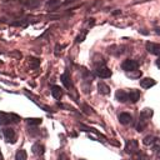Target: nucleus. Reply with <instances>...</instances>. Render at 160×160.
<instances>
[{
    "label": "nucleus",
    "mask_w": 160,
    "mask_h": 160,
    "mask_svg": "<svg viewBox=\"0 0 160 160\" xmlns=\"http://www.w3.org/2000/svg\"><path fill=\"white\" fill-rule=\"evenodd\" d=\"M19 116L15 114H6V113H0V125H8L12 123H18Z\"/></svg>",
    "instance_id": "1"
},
{
    "label": "nucleus",
    "mask_w": 160,
    "mask_h": 160,
    "mask_svg": "<svg viewBox=\"0 0 160 160\" xmlns=\"http://www.w3.org/2000/svg\"><path fill=\"white\" fill-rule=\"evenodd\" d=\"M3 136L8 143L14 144L16 141V134H15L14 129H12V128H4L3 129Z\"/></svg>",
    "instance_id": "2"
},
{
    "label": "nucleus",
    "mask_w": 160,
    "mask_h": 160,
    "mask_svg": "<svg viewBox=\"0 0 160 160\" xmlns=\"http://www.w3.org/2000/svg\"><path fill=\"white\" fill-rule=\"evenodd\" d=\"M138 151H139V143H138V140L131 139V140H129L126 143V145H125V153L126 154L133 155Z\"/></svg>",
    "instance_id": "3"
},
{
    "label": "nucleus",
    "mask_w": 160,
    "mask_h": 160,
    "mask_svg": "<svg viewBox=\"0 0 160 160\" xmlns=\"http://www.w3.org/2000/svg\"><path fill=\"white\" fill-rule=\"evenodd\" d=\"M121 68H123V70H125V71L128 73V71L136 70L138 68H139V64H138V61H135V60L126 59V60H124V61H123Z\"/></svg>",
    "instance_id": "4"
},
{
    "label": "nucleus",
    "mask_w": 160,
    "mask_h": 160,
    "mask_svg": "<svg viewBox=\"0 0 160 160\" xmlns=\"http://www.w3.org/2000/svg\"><path fill=\"white\" fill-rule=\"evenodd\" d=\"M95 73H97V75L101 79H106V78H110L111 77V70L109 68H106L105 65H100L97 68V70H95Z\"/></svg>",
    "instance_id": "5"
},
{
    "label": "nucleus",
    "mask_w": 160,
    "mask_h": 160,
    "mask_svg": "<svg viewBox=\"0 0 160 160\" xmlns=\"http://www.w3.org/2000/svg\"><path fill=\"white\" fill-rule=\"evenodd\" d=\"M146 50L153 55L160 56V44H155V43H146Z\"/></svg>",
    "instance_id": "6"
},
{
    "label": "nucleus",
    "mask_w": 160,
    "mask_h": 160,
    "mask_svg": "<svg viewBox=\"0 0 160 160\" xmlns=\"http://www.w3.org/2000/svg\"><path fill=\"white\" fill-rule=\"evenodd\" d=\"M31 150H33V154H34V155H36V156H43V155H44V153H45V148H44V145H43V144L36 143V144L33 145Z\"/></svg>",
    "instance_id": "7"
},
{
    "label": "nucleus",
    "mask_w": 160,
    "mask_h": 160,
    "mask_svg": "<svg viewBox=\"0 0 160 160\" xmlns=\"http://www.w3.org/2000/svg\"><path fill=\"white\" fill-rule=\"evenodd\" d=\"M61 5V2L60 0H49L45 5V9L48 12H55V10Z\"/></svg>",
    "instance_id": "8"
},
{
    "label": "nucleus",
    "mask_w": 160,
    "mask_h": 160,
    "mask_svg": "<svg viewBox=\"0 0 160 160\" xmlns=\"http://www.w3.org/2000/svg\"><path fill=\"white\" fill-rule=\"evenodd\" d=\"M115 98L120 103H126L128 100H129V94H128L125 90H118L115 93Z\"/></svg>",
    "instance_id": "9"
},
{
    "label": "nucleus",
    "mask_w": 160,
    "mask_h": 160,
    "mask_svg": "<svg viewBox=\"0 0 160 160\" xmlns=\"http://www.w3.org/2000/svg\"><path fill=\"white\" fill-rule=\"evenodd\" d=\"M131 120H133V116L129 113H121L119 115V121L123 125H129L131 123Z\"/></svg>",
    "instance_id": "10"
},
{
    "label": "nucleus",
    "mask_w": 160,
    "mask_h": 160,
    "mask_svg": "<svg viewBox=\"0 0 160 160\" xmlns=\"http://www.w3.org/2000/svg\"><path fill=\"white\" fill-rule=\"evenodd\" d=\"M155 85V80L151 79V78H144L140 80V87L144 88V89H149Z\"/></svg>",
    "instance_id": "11"
},
{
    "label": "nucleus",
    "mask_w": 160,
    "mask_h": 160,
    "mask_svg": "<svg viewBox=\"0 0 160 160\" xmlns=\"http://www.w3.org/2000/svg\"><path fill=\"white\" fill-rule=\"evenodd\" d=\"M129 100L131 101V103H136V101H139V99H140V91L139 90H130L129 93Z\"/></svg>",
    "instance_id": "12"
},
{
    "label": "nucleus",
    "mask_w": 160,
    "mask_h": 160,
    "mask_svg": "<svg viewBox=\"0 0 160 160\" xmlns=\"http://www.w3.org/2000/svg\"><path fill=\"white\" fill-rule=\"evenodd\" d=\"M153 115H154V111H153L150 108H145V109H143L141 113H140V119L148 120V119H150Z\"/></svg>",
    "instance_id": "13"
},
{
    "label": "nucleus",
    "mask_w": 160,
    "mask_h": 160,
    "mask_svg": "<svg viewBox=\"0 0 160 160\" xmlns=\"http://www.w3.org/2000/svg\"><path fill=\"white\" fill-rule=\"evenodd\" d=\"M60 80H61V83L64 84V87H65V88H70L71 87V79H70V75L68 73H64L63 75L60 77Z\"/></svg>",
    "instance_id": "14"
},
{
    "label": "nucleus",
    "mask_w": 160,
    "mask_h": 160,
    "mask_svg": "<svg viewBox=\"0 0 160 160\" xmlns=\"http://www.w3.org/2000/svg\"><path fill=\"white\" fill-rule=\"evenodd\" d=\"M98 90H99V93L103 94V95H108V94L110 93V88H109L105 83H103V81H100V83L98 84Z\"/></svg>",
    "instance_id": "15"
},
{
    "label": "nucleus",
    "mask_w": 160,
    "mask_h": 160,
    "mask_svg": "<svg viewBox=\"0 0 160 160\" xmlns=\"http://www.w3.org/2000/svg\"><path fill=\"white\" fill-rule=\"evenodd\" d=\"M51 95L55 99H60L61 95H63V89L60 87H58V85H54V87L51 88Z\"/></svg>",
    "instance_id": "16"
},
{
    "label": "nucleus",
    "mask_w": 160,
    "mask_h": 160,
    "mask_svg": "<svg viewBox=\"0 0 160 160\" xmlns=\"http://www.w3.org/2000/svg\"><path fill=\"white\" fill-rule=\"evenodd\" d=\"M26 159H28V154H26V151L24 150V149L18 150V153L15 155V160H26Z\"/></svg>",
    "instance_id": "17"
},
{
    "label": "nucleus",
    "mask_w": 160,
    "mask_h": 160,
    "mask_svg": "<svg viewBox=\"0 0 160 160\" xmlns=\"http://www.w3.org/2000/svg\"><path fill=\"white\" fill-rule=\"evenodd\" d=\"M24 4L30 9H34L40 4V2L39 0H24Z\"/></svg>",
    "instance_id": "18"
},
{
    "label": "nucleus",
    "mask_w": 160,
    "mask_h": 160,
    "mask_svg": "<svg viewBox=\"0 0 160 160\" xmlns=\"http://www.w3.org/2000/svg\"><path fill=\"white\" fill-rule=\"evenodd\" d=\"M29 65L31 69H36L40 65V60L35 59V58H29Z\"/></svg>",
    "instance_id": "19"
},
{
    "label": "nucleus",
    "mask_w": 160,
    "mask_h": 160,
    "mask_svg": "<svg viewBox=\"0 0 160 160\" xmlns=\"http://www.w3.org/2000/svg\"><path fill=\"white\" fill-rule=\"evenodd\" d=\"M154 140H155V136L154 135H148V136H145L144 139H143V144L144 145H151L154 143Z\"/></svg>",
    "instance_id": "20"
},
{
    "label": "nucleus",
    "mask_w": 160,
    "mask_h": 160,
    "mask_svg": "<svg viewBox=\"0 0 160 160\" xmlns=\"http://www.w3.org/2000/svg\"><path fill=\"white\" fill-rule=\"evenodd\" d=\"M128 77L129 78H133V79H135V78H140L141 77V71H139V70H133V71H128Z\"/></svg>",
    "instance_id": "21"
},
{
    "label": "nucleus",
    "mask_w": 160,
    "mask_h": 160,
    "mask_svg": "<svg viewBox=\"0 0 160 160\" xmlns=\"http://www.w3.org/2000/svg\"><path fill=\"white\" fill-rule=\"evenodd\" d=\"M148 159H149V156L145 153H140V151L135 153V159L134 160H148Z\"/></svg>",
    "instance_id": "22"
},
{
    "label": "nucleus",
    "mask_w": 160,
    "mask_h": 160,
    "mask_svg": "<svg viewBox=\"0 0 160 160\" xmlns=\"http://www.w3.org/2000/svg\"><path fill=\"white\" fill-rule=\"evenodd\" d=\"M26 123L30 125V126H35V125H39L41 124V119H38V118H33V119H28Z\"/></svg>",
    "instance_id": "23"
},
{
    "label": "nucleus",
    "mask_w": 160,
    "mask_h": 160,
    "mask_svg": "<svg viewBox=\"0 0 160 160\" xmlns=\"http://www.w3.org/2000/svg\"><path fill=\"white\" fill-rule=\"evenodd\" d=\"M145 126H146V120L140 119V120H139V124H138V126H136V130H138V131H143V130L145 129Z\"/></svg>",
    "instance_id": "24"
},
{
    "label": "nucleus",
    "mask_w": 160,
    "mask_h": 160,
    "mask_svg": "<svg viewBox=\"0 0 160 160\" xmlns=\"http://www.w3.org/2000/svg\"><path fill=\"white\" fill-rule=\"evenodd\" d=\"M153 144L155 145V148H156V149H160V139H155Z\"/></svg>",
    "instance_id": "25"
},
{
    "label": "nucleus",
    "mask_w": 160,
    "mask_h": 160,
    "mask_svg": "<svg viewBox=\"0 0 160 160\" xmlns=\"http://www.w3.org/2000/svg\"><path fill=\"white\" fill-rule=\"evenodd\" d=\"M59 160H69V158H68V155H66V154H60Z\"/></svg>",
    "instance_id": "26"
},
{
    "label": "nucleus",
    "mask_w": 160,
    "mask_h": 160,
    "mask_svg": "<svg viewBox=\"0 0 160 160\" xmlns=\"http://www.w3.org/2000/svg\"><path fill=\"white\" fill-rule=\"evenodd\" d=\"M156 66H158V68L160 69V56H159V59L156 60Z\"/></svg>",
    "instance_id": "27"
},
{
    "label": "nucleus",
    "mask_w": 160,
    "mask_h": 160,
    "mask_svg": "<svg viewBox=\"0 0 160 160\" xmlns=\"http://www.w3.org/2000/svg\"><path fill=\"white\" fill-rule=\"evenodd\" d=\"M140 33H141V34H145V35H148V34H149V31H144V30H140Z\"/></svg>",
    "instance_id": "28"
},
{
    "label": "nucleus",
    "mask_w": 160,
    "mask_h": 160,
    "mask_svg": "<svg viewBox=\"0 0 160 160\" xmlns=\"http://www.w3.org/2000/svg\"><path fill=\"white\" fill-rule=\"evenodd\" d=\"M74 2H77V0H66L65 3H66V4H69V3H74Z\"/></svg>",
    "instance_id": "29"
},
{
    "label": "nucleus",
    "mask_w": 160,
    "mask_h": 160,
    "mask_svg": "<svg viewBox=\"0 0 160 160\" xmlns=\"http://www.w3.org/2000/svg\"><path fill=\"white\" fill-rule=\"evenodd\" d=\"M0 160H4V158H3V155L0 154Z\"/></svg>",
    "instance_id": "30"
},
{
    "label": "nucleus",
    "mask_w": 160,
    "mask_h": 160,
    "mask_svg": "<svg viewBox=\"0 0 160 160\" xmlns=\"http://www.w3.org/2000/svg\"><path fill=\"white\" fill-rule=\"evenodd\" d=\"M158 158H159V159H160V150H159V151H158Z\"/></svg>",
    "instance_id": "31"
},
{
    "label": "nucleus",
    "mask_w": 160,
    "mask_h": 160,
    "mask_svg": "<svg viewBox=\"0 0 160 160\" xmlns=\"http://www.w3.org/2000/svg\"><path fill=\"white\" fill-rule=\"evenodd\" d=\"M38 160H43V159H38Z\"/></svg>",
    "instance_id": "32"
},
{
    "label": "nucleus",
    "mask_w": 160,
    "mask_h": 160,
    "mask_svg": "<svg viewBox=\"0 0 160 160\" xmlns=\"http://www.w3.org/2000/svg\"><path fill=\"white\" fill-rule=\"evenodd\" d=\"M129 160H133V159H129Z\"/></svg>",
    "instance_id": "33"
},
{
    "label": "nucleus",
    "mask_w": 160,
    "mask_h": 160,
    "mask_svg": "<svg viewBox=\"0 0 160 160\" xmlns=\"http://www.w3.org/2000/svg\"><path fill=\"white\" fill-rule=\"evenodd\" d=\"M0 154H2V153H0Z\"/></svg>",
    "instance_id": "34"
},
{
    "label": "nucleus",
    "mask_w": 160,
    "mask_h": 160,
    "mask_svg": "<svg viewBox=\"0 0 160 160\" xmlns=\"http://www.w3.org/2000/svg\"><path fill=\"white\" fill-rule=\"evenodd\" d=\"M81 160H83V159H81Z\"/></svg>",
    "instance_id": "35"
}]
</instances>
